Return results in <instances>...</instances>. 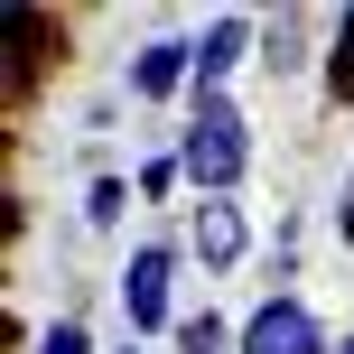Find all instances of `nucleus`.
Instances as JSON below:
<instances>
[{"label":"nucleus","mask_w":354,"mask_h":354,"mask_svg":"<svg viewBox=\"0 0 354 354\" xmlns=\"http://www.w3.org/2000/svg\"><path fill=\"white\" fill-rule=\"evenodd\" d=\"M177 354H243V326L233 317H214V308H196V317H177Z\"/></svg>","instance_id":"nucleus-7"},{"label":"nucleus","mask_w":354,"mask_h":354,"mask_svg":"<svg viewBox=\"0 0 354 354\" xmlns=\"http://www.w3.org/2000/svg\"><path fill=\"white\" fill-rule=\"evenodd\" d=\"M37 354H93V326L84 317H56L47 336H37Z\"/></svg>","instance_id":"nucleus-12"},{"label":"nucleus","mask_w":354,"mask_h":354,"mask_svg":"<svg viewBox=\"0 0 354 354\" xmlns=\"http://www.w3.org/2000/svg\"><path fill=\"white\" fill-rule=\"evenodd\" d=\"M243 354H336V336L317 326V308H308L299 289H270L243 317Z\"/></svg>","instance_id":"nucleus-3"},{"label":"nucleus","mask_w":354,"mask_h":354,"mask_svg":"<svg viewBox=\"0 0 354 354\" xmlns=\"http://www.w3.org/2000/svg\"><path fill=\"white\" fill-rule=\"evenodd\" d=\"M326 103H354V10L336 19V47H326Z\"/></svg>","instance_id":"nucleus-9"},{"label":"nucleus","mask_w":354,"mask_h":354,"mask_svg":"<svg viewBox=\"0 0 354 354\" xmlns=\"http://www.w3.org/2000/svg\"><path fill=\"white\" fill-rule=\"evenodd\" d=\"M336 243H354V177L336 187Z\"/></svg>","instance_id":"nucleus-13"},{"label":"nucleus","mask_w":354,"mask_h":354,"mask_svg":"<svg viewBox=\"0 0 354 354\" xmlns=\"http://www.w3.org/2000/svg\"><path fill=\"white\" fill-rule=\"evenodd\" d=\"M177 243H187V261L205 270V280H224V270L252 252V224H243L233 196H187V233H177Z\"/></svg>","instance_id":"nucleus-4"},{"label":"nucleus","mask_w":354,"mask_h":354,"mask_svg":"<svg viewBox=\"0 0 354 354\" xmlns=\"http://www.w3.org/2000/svg\"><path fill=\"white\" fill-rule=\"evenodd\" d=\"M177 168H187V196H233L252 168V122L233 93H187V131H177Z\"/></svg>","instance_id":"nucleus-1"},{"label":"nucleus","mask_w":354,"mask_h":354,"mask_svg":"<svg viewBox=\"0 0 354 354\" xmlns=\"http://www.w3.org/2000/svg\"><path fill=\"white\" fill-rule=\"evenodd\" d=\"M177 187H187V168H177V149H159V159H140V205H168Z\"/></svg>","instance_id":"nucleus-11"},{"label":"nucleus","mask_w":354,"mask_h":354,"mask_svg":"<svg viewBox=\"0 0 354 354\" xmlns=\"http://www.w3.org/2000/svg\"><path fill=\"white\" fill-rule=\"evenodd\" d=\"M122 354H140V345H122Z\"/></svg>","instance_id":"nucleus-15"},{"label":"nucleus","mask_w":354,"mask_h":354,"mask_svg":"<svg viewBox=\"0 0 354 354\" xmlns=\"http://www.w3.org/2000/svg\"><path fill=\"white\" fill-rule=\"evenodd\" d=\"M196 93V37H149L131 56V103H187Z\"/></svg>","instance_id":"nucleus-5"},{"label":"nucleus","mask_w":354,"mask_h":354,"mask_svg":"<svg viewBox=\"0 0 354 354\" xmlns=\"http://www.w3.org/2000/svg\"><path fill=\"white\" fill-rule=\"evenodd\" d=\"M252 47H261V28H252L243 10H224V19H205V28H196V93H224V75L243 66Z\"/></svg>","instance_id":"nucleus-6"},{"label":"nucleus","mask_w":354,"mask_h":354,"mask_svg":"<svg viewBox=\"0 0 354 354\" xmlns=\"http://www.w3.org/2000/svg\"><path fill=\"white\" fill-rule=\"evenodd\" d=\"M122 205H131V177L103 168V177L84 187V224H93V233H122Z\"/></svg>","instance_id":"nucleus-8"},{"label":"nucleus","mask_w":354,"mask_h":354,"mask_svg":"<svg viewBox=\"0 0 354 354\" xmlns=\"http://www.w3.org/2000/svg\"><path fill=\"white\" fill-rule=\"evenodd\" d=\"M177 270H187V243H177V233H140V243H131L122 280H112L131 345L140 336H177Z\"/></svg>","instance_id":"nucleus-2"},{"label":"nucleus","mask_w":354,"mask_h":354,"mask_svg":"<svg viewBox=\"0 0 354 354\" xmlns=\"http://www.w3.org/2000/svg\"><path fill=\"white\" fill-rule=\"evenodd\" d=\"M261 66H270V75L308 66V37H299V19H280V28H261Z\"/></svg>","instance_id":"nucleus-10"},{"label":"nucleus","mask_w":354,"mask_h":354,"mask_svg":"<svg viewBox=\"0 0 354 354\" xmlns=\"http://www.w3.org/2000/svg\"><path fill=\"white\" fill-rule=\"evenodd\" d=\"M336 354H354V336H336Z\"/></svg>","instance_id":"nucleus-14"}]
</instances>
